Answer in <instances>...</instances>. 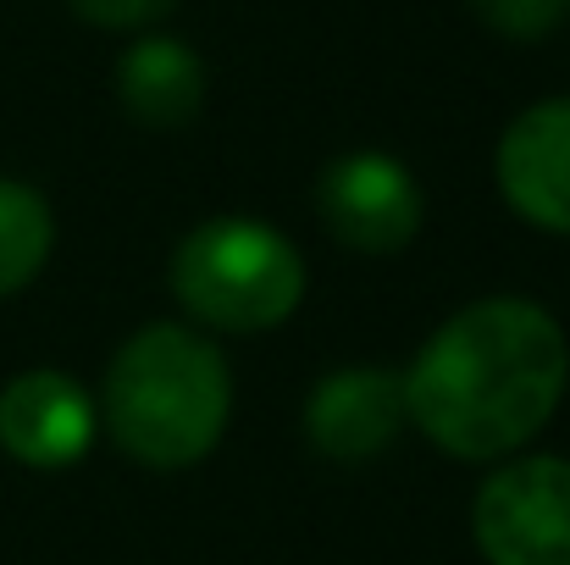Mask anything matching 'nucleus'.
I'll return each mask as SVG.
<instances>
[{
  "label": "nucleus",
  "instance_id": "nucleus-1",
  "mask_svg": "<svg viewBox=\"0 0 570 565\" xmlns=\"http://www.w3.org/2000/svg\"><path fill=\"white\" fill-rule=\"evenodd\" d=\"M570 377L566 328L532 300H476L404 372L410 421L454 460H499L538 438Z\"/></svg>",
  "mask_w": 570,
  "mask_h": 565
},
{
  "label": "nucleus",
  "instance_id": "nucleus-2",
  "mask_svg": "<svg viewBox=\"0 0 570 565\" xmlns=\"http://www.w3.org/2000/svg\"><path fill=\"white\" fill-rule=\"evenodd\" d=\"M227 410H233V377L222 355L199 333L173 322L134 333L106 372L111 438L156 471L205 460L227 427Z\"/></svg>",
  "mask_w": 570,
  "mask_h": 565
},
{
  "label": "nucleus",
  "instance_id": "nucleus-3",
  "mask_svg": "<svg viewBox=\"0 0 570 565\" xmlns=\"http://www.w3.org/2000/svg\"><path fill=\"white\" fill-rule=\"evenodd\" d=\"M173 294L205 328L266 333L294 316L305 294V261L277 227L249 216H216L178 244Z\"/></svg>",
  "mask_w": 570,
  "mask_h": 565
},
{
  "label": "nucleus",
  "instance_id": "nucleus-4",
  "mask_svg": "<svg viewBox=\"0 0 570 565\" xmlns=\"http://www.w3.org/2000/svg\"><path fill=\"white\" fill-rule=\"evenodd\" d=\"M488 565H570V460L532 455L493 471L471 505Z\"/></svg>",
  "mask_w": 570,
  "mask_h": 565
},
{
  "label": "nucleus",
  "instance_id": "nucleus-5",
  "mask_svg": "<svg viewBox=\"0 0 570 565\" xmlns=\"http://www.w3.org/2000/svg\"><path fill=\"white\" fill-rule=\"evenodd\" d=\"M316 211L327 233L355 255H399L421 233V188L404 162L382 150L333 162L316 184Z\"/></svg>",
  "mask_w": 570,
  "mask_h": 565
},
{
  "label": "nucleus",
  "instance_id": "nucleus-6",
  "mask_svg": "<svg viewBox=\"0 0 570 565\" xmlns=\"http://www.w3.org/2000/svg\"><path fill=\"white\" fill-rule=\"evenodd\" d=\"M410 427V399L404 377L377 367H350V372L322 377L305 405V438L327 460H372L399 444Z\"/></svg>",
  "mask_w": 570,
  "mask_h": 565
},
{
  "label": "nucleus",
  "instance_id": "nucleus-7",
  "mask_svg": "<svg viewBox=\"0 0 570 565\" xmlns=\"http://www.w3.org/2000/svg\"><path fill=\"white\" fill-rule=\"evenodd\" d=\"M499 188L543 233H570V100L521 111L499 139Z\"/></svg>",
  "mask_w": 570,
  "mask_h": 565
},
{
  "label": "nucleus",
  "instance_id": "nucleus-8",
  "mask_svg": "<svg viewBox=\"0 0 570 565\" xmlns=\"http://www.w3.org/2000/svg\"><path fill=\"white\" fill-rule=\"evenodd\" d=\"M95 444V405L61 372H28L0 393V449L22 466L56 471Z\"/></svg>",
  "mask_w": 570,
  "mask_h": 565
},
{
  "label": "nucleus",
  "instance_id": "nucleus-9",
  "mask_svg": "<svg viewBox=\"0 0 570 565\" xmlns=\"http://www.w3.org/2000/svg\"><path fill=\"white\" fill-rule=\"evenodd\" d=\"M117 100L139 128H184L205 106V61L184 39L150 33L117 67Z\"/></svg>",
  "mask_w": 570,
  "mask_h": 565
},
{
  "label": "nucleus",
  "instance_id": "nucleus-10",
  "mask_svg": "<svg viewBox=\"0 0 570 565\" xmlns=\"http://www.w3.org/2000/svg\"><path fill=\"white\" fill-rule=\"evenodd\" d=\"M50 238H56L50 205L28 184L0 178V300L39 277V266L50 255Z\"/></svg>",
  "mask_w": 570,
  "mask_h": 565
},
{
  "label": "nucleus",
  "instance_id": "nucleus-11",
  "mask_svg": "<svg viewBox=\"0 0 570 565\" xmlns=\"http://www.w3.org/2000/svg\"><path fill=\"white\" fill-rule=\"evenodd\" d=\"M471 11L504 39H543L570 17V0H471Z\"/></svg>",
  "mask_w": 570,
  "mask_h": 565
},
{
  "label": "nucleus",
  "instance_id": "nucleus-12",
  "mask_svg": "<svg viewBox=\"0 0 570 565\" xmlns=\"http://www.w3.org/2000/svg\"><path fill=\"white\" fill-rule=\"evenodd\" d=\"M178 0H72L78 17L100 22V28H145L156 17H167Z\"/></svg>",
  "mask_w": 570,
  "mask_h": 565
}]
</instances>
